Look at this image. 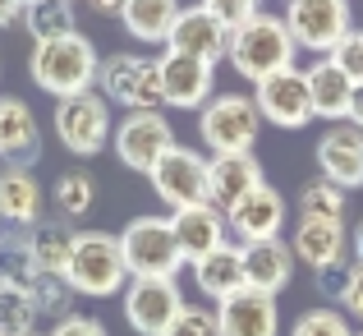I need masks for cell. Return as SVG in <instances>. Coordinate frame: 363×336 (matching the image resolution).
Listing matches in <instances>:
<instances>
[{
  "mask_svg": "<svg viewBox=\"0 0 363 336\" xmlns=\"http://www.w3.org/2000/svg\"><path fill=\"white\" fill-rule=\"evenodd\" d=\"M120 249L124 263H129V276H170L184 267V254H179V239L170 217H138L120 230Z\"/></svg>",
  "mask_w": 363,
  "mask_h": 336,
  "instance_id": "5",
  "label": "cell"
},
{
  "mask_svg": "<svg viewBox=\"0 0 363 336\" xmlns=\"http://www.w3.org/2000/svg\"><path fill=\"white\" fill-rule=\"evenodd\" d=\"M55 139L74 157H97L111 143V102L101 92H79V97L55 102Z\"/></svg>",
  "mask_w": 363,
  "mask_h": 336,
  "instance_id": "9",
  "label": "cell"
},
{
  "mask_svg": "<svg viewBox=\"0 0 363 336\" xmlns=\"http://www.w3.org/2000/svg\"><path fill=\"white\" fill-rule=\"evenodd\" d=\"M281 18L290 28L294 46H303L313 55H331L354 28L350 23V0H285Z\"/></svg>",
  "mask_w": 363,
  "mask_h": 336,
  "instance_id": "8",
  "label": "cell"
},
{
  "mask_svg": "<svg viewBox=\"0 0 363 336\" xmlns=\"http://www.w3.org/2000/svg\"><path fill=\"white\" fill-rule=\"evenodd\" d=\"M318 170L322 180L340 189H359L363 185V129H354L350 120L327 124V134L318 139Z\"/></svg>",
  "mask_w": 363,
  "mask_h": 336,
  "instance_id": "14",
  "label": "cell"
},
{
  "mask_svg": "<svg viewBox=\"0 0 363 336\" xmlns=\"http://www.w3.org/2000/svg\"><path fill=\"white\" fill-rule=\"evenodd\" d=\"M37 327V304L28 291H9L0 286V336H23Z\"/></svg>",
  "mask_w": 363,
  "mask_h": 336,
  "instance_id": "32",
  "label": "cell"
},
{
  "mask_svg": "<svg viewBox=\"0 0 363 336\" xmlns=\"http://www.w3.org/2000/svg\"><path fill=\"white\" fill-rule=\"evenodd\" d=\"M253 102L262 111V120H272L276 129H303L308 120H318L313 115V97H308V74L294 70V65L262 83H253Z\"/></svg>",
  "mask_w": 363,
  "mask_h": 336,
  "instance_id": "12",
  "label": "cell"
},
{
  "mask_svg": "<svg viewBox=\"0 0 363 336\" xmlns=\"http://www.w3.org/2000/svg\"><path fill=\"white\" fill-rule=\"evenodd\" d=\"M28 239H33V254H37V263H42V272L65 276L79 230H74L69 222H60V217H55V222H37V226H28Z\"/></svg>",
  "mask_w": 363,
  "mask_h": 336,
  "instance_id": "27",
  "label": "cell"
},
{
  "mask_svg": "<svg viewBox=\"0 0 363 336\" xmlns=\"http://www.w3.org/2000/svg\"><path fill=\"white\" fill-rule=\"evenodd\" d=\"M88 9H97V14H111V18H120V9H124V0H83Z\"/></svg>",
  "mask_w": 363,
  "mask_h": 336,
  "instance_id": "43",
  "label": "cell"
},
{
  "mask_svg": "<svg viewBox=\"0 0 363 336\" xmlns=\"http://www.w3.org/2000/svg\"><path fill=\"white\" fill-rule=\"evenodd\" d=\"M0 222L18 230L42 222V185L28 166H0Z\"/></svg>",
  "mask_w": 363,
  "mask_h": 336,
  "instance_id": "24",
  "label": "cell"
},
{
  "mask_svg": "<svg viewBox=\"0 0 363 336\" xmlns=\"http://www.w3.org/2000/svg\"><path fill=\"white\" fill-rule=\"evenodd\" d=\"M198 5H207L212 14H221L230 28H240L244 18H253L257 9H262V0H198Z\"/></svg>",
  "mask_w": 363,
  "mask_h": 336,
  "instance_id": "38",
  "label": "cell"
},
{
  "mask_svg": "<svg viewBox=\"0 0 363 336\" xmlns=\"http://www.w3.org/2000/svg\"><path fill=\"white\" fill-rule=\"evenodd\" d=\"M257 129H262V111L244 92H216L198 115V134L212 148V157L216 152H253Z\"/></svg>",
  "mask_w": 363,
  "mask_h": 336,
  "instance_id": "6",
  "label": "cell"
},
{
  "mask_svg": "<svg viewBox=\"0 0 363 336\" xmlns=\"http://www.w3.org/2000/svg\"><path fill=\"white\" fill-rule=\"evenodd\" d=\"M14 18H23V0H0V28H9Z\"/></svg>",
  "mask_w": 363,
  "mask_h": 336,
  "instance_id": "41",
  "label": "cell"
},
{
  "mask_svg": "<svg viewBox=\"0 0 363 336\" xmlns=\"http://www.w3.org/2000/svg\"><path fill=\"white\" fill-rule=\"evenodd\" d=\"M290 336H354V327H350L345 313H336V309H308V313L294 318Z\"/></svg>",
  "mask_w": 363,
  "mask_h": 336,
  "instance_id": "34",
  "label": "cell"
},
{
  "mask_svg": "<svg viewBox=\"0 0 363 336\" xmlns=\"http://www.w3.org/2000/svg\"><path fill=\"white\" fill-rule=\"evenodd\" d=\"M33 304H37V318H69V304H74V286L65 281V276H51V272H42V281L33 286Z\"/></svg>",
  "mask_w": 363,
  "mask_h": 336,
  "instance_id": "33",
  "label": "cell"
},
{
  "mask_svg": "<svg viewBox=\"0 0 363 336\" xmlns=\"http://www.w3.org/2000/svg\"><path fill=\"white\" fill-rule=\"evenodd\" d=\"M157 65H161V88H166V107L203 111L207 102L216 97V92H212V70H216V65H203V60H194V55H179V51H166Z\"/></svg>",
  "mask_w": 363,
  "mask_h": 336,
  "instance_id": "15",
  "label": "cell"
},
{
  "mask_svg": "<svg viewBox=\"0 0 363 336\" xmlns=\"http://www.w3.org/2000/svg\"><path fill=\"white\" fill-rule=\"evenodd\" d=\"M170 226H175V239H179L184 263H198V258L216 254L221 244H230V239H225V212H221V207H212V203L170 212Z\"/></svg>",
  "mask_w": 363,
  "mask_h": 336,
  "instance_id": "21",
  "label": "cell"
},
{
  "mask_svg": "<svg viewBox=\"0 0 363 336\" xmlns=\"http://www.w3.org/2000/svg\"><path fill=\"white\" fill-rule=\"evenodd\" d=\"M37 281H42V263H37V254H33L28 230L5 235V244H0V286H9V291H33Z\"/></svg>",
  "mask_w": 363,
  "mask_h": 336,
  "instance_id": "28",
  "label": "cell"
},
{
  "mask_svg": "<svg viewBox=\"0 0 363 336\" xmlns=\"http://www.w3.org/2000/svg\"><path fill=\"white\" fill-rule=\"evenodd\" d=\"M101 70L97 46L88 42L83 33L55 37V42H33V55H28V74L42 92H51L55 102L79 97V92H92Z\"/></svg>",
  "mask_w": 363,
  "mask_h": 336,
  "instance_id": "1",
  "label": "cell"
},
{
  "mask_svg": "<svg viewBox=\"0 0 363 336\" xmlns=\"http://www.w3.org/2000/svg\"><path fill=\"white\" fill-rule=\"evenodd\" d=\"M207 175H212V207H221V212H230L244 194L262 185V166L253 152H216V157H207Z\"/></svg>",
  "mask_w": 363,
  "mask_h": 336,
  "instance_id": "19",
  "label": "cell"
},
{
  "mask_svg": "<svg viewBox=\"0 0 363 336\" xmlns=\"http://www.w3.org/2000/svg\"><path fill=\"white\" fill-rule=\"evenodd\" d=\"M152 189H157V198L170 207V212H184V207H203L212 203V175H207V157L194 148H184V143H175V148L166 152V157L152 166Z\"/></svg>",
  "mask_w": 363,
  "mask_h": 336,
  "instance_id": "7",
  "label": "cell"
},
{
  "mask_svg": "<svg viewBox=\"0 0 363 336\" xmlns=\"http://www.w3.org/2000/svg\"><path fill=\"white\" fill-rule=\"evenodd\" d=\"M51 336H106V327H101L97 318H83V313H69V318H60L51 327Z\"/></svg>",
  "mask_w": 363,
  "mask_h": 336,
  "instance_id": "39",
  "label": "cell"
},
{
  "mask_svg": "<svg viewBox=\"0 0 363 336\" xmlns=\"http://www.w3.org/2000/svg\"><path fill=\"white\" fill-rule=\"evenodd\" d=\"M42 152V129L23 97H0V161L5 166H33Z\"/></svg>",
  "mask_w": 363,
  "mask_h": 336,
  "instance_id": "18",
  "label": "cell"
},
{
  "mask_svg": "<svg viewBox=\"0 0 363 336\" xmlns=\"http://www.w3.org/2000/svg\"><path fill=\"white\" fill-rule=\"evenodd\" d=\"M308 97H313V115L327 124H340L350 120V97H354V79H350L345 70H340L331 55H318V60L308 65Z\"/></svg>",
  "mask_w": 363,
  "mask_h": 336,
  "instance_id": "20",
  "label": "cell"
},
{
  "mask_svg": "<svg viewBox=\"0 0 363 336\" xmlns=\"http://www.w3.org/2000/svg\"><path fill=\"white\" fill-rule=\"evenodd\" d=\"M354 263L363 267V222H359V230H354Z\"/></svg>",
  "mask_w": 363,
  "mask_h": 336,
  "instance_id": "44",
  "label": "cell"
},
{
  "mask_svg": "<svg viewBox=\"0 0 363 336\" xmlns=\"http://www.w3.org/2000/svg\"><path fill=\"white\" fill-rule=\"evenodd\" d=\"M65 281L74 286V295H88V300H106V295L124 291L133 276H129V263H124L120 235H106V230H79L69 267H65Z\"/></svg>",
  "mask_w": 363,
  "mask_h": 336,
  "instance_id": "3",
  "label": "cell"
},
{
  "mask_svg": "<svg viewBox=\"0 0 363 336\" xmlns=\"http://www.w3.org/2000/svg\"><path fill=\"white\" fill-rule=\"evenodd\" d=\"M23 5H33V0H23Z\"/></svg>",
  "mask_w": 363,
  "mask_h": 336,
  "instance_id": "47",
  "label": "cell"
},
{
  "mask_svg": "<svg viewBox=\"0 0 363 336\" xmlns=\"http://www.w3.org/2000/svg\"><path fill=\"white\" fill-rule=\"evenodd\" d=\"M170 148H175V129L161 111H129L116 129V157L138 175H152V166Z\"/></svg>",
  "mask_w": 363,
  "mask_h": 336,
  "instance_id": "11",
  "label": "cell"
},
{
  "mask_svg": "<svg viewBox=\"0 0 363 336\" xmlns=\"http://www.w3.org/2000/svg\"><path fill=\"white\" fill-rule=\"evenodd\" d=\"M345 222H327V217H303L299 230H294L290 249L299 263H308L313 272L327 263H336V258H345Z\"/></svg>",
  "mask_w": 363,
  "mask_h": 336,
  "instance_id": "25",
  "label": "cell"
},
{
  "mask_svg": "<svg viewBox=\"0 0 363 336\" xmlns=\"http://www.w3.org/2000/svg\"><path fill=\"white\" fill-rule=\"evenodd\" d=\"M354 267L359 263H350V258H336V263H327V267H318V291L327 295V300H345V291H350V281H354Z\"/></svg>",
  "mask_w": 363,
  "mask_h": 336,
  "instance_id": "36",
  "label": "cell"
},
{
  "mask_svg": "<svg viewBox=\"0 0 363 336\" xmlns=\"http://www.w3.org/2000/svg\"><path fill=\"white\" fill-rule=\"evenodd\" d=\"M97 88L106 102L129 111H161L166 107V88H161V65L147 60L138 51H116V55H101V70H97Z\"/></svg>",
  "mask_w": 363,
  "mask_h": 336,
  "instance_id": "4",
  "label": "cell"
},
{
  "mask_svg": "<svg viewBox=\"0 0 363 336\" xmlns=\"http://www.w3.org/2000/svg\"><path fill=\"white\" fill-rule=\"evenodd\" d=\"M230 33L235 28L225 23L221 14H212L207 5H184L175 18V28H170V42L166 51H179V55H194V60L203 65H216L230 55Z\"/></svg>",
  "mask_w": 363,
  "mask_h": 336,
  "instance_id": "13",
  "label": "cell"
},
{
  "mask_svg": "<svg viewBox=\"0 0 363 336\" xmlns=\"http://www.w3.org/2000/svg\"><path fill=\"white\" fill-rule=\"evenodd\" d=\"M331 60H336V65H340V70H345L354 83H363V28H350L345 42H340L336 51H331Z\"/></svg>",
  "mask_w": 363,
  "mask_h": 336,
  "instance_id": "37",
  "label": "cell"
},
{
  "mask_svg": "<svg viewBox=\"0 0 363 336\" xmlns=\"http://www.w3.org/2000/svg\"><path fill=\"white\" fill-rule=\"evenodd\" d=\"M359 336H363V332H359Z\"/></svg>",
  "mask_w": 363,
  "mask_h": 336,
  "instance_id": "48",
  "label": "cell"
},
{
  "mask_svg": "<svg viewBox=\"0 0 363 336\" xmlns=\"http://www.w3.org/2000/svg\"><path fill=\"white\" fill-rule=\"evenodd\" d=\"M340 304H345V313L354 323H363V267H354V281H350V291H345V300H340Z\"/></svg>",
  "mask_w": 363,
  "mask_h": 336,
  "instance_id": "40",
  "label": "cell"
},
{
  "mask_svg": "<svg viewBox=\"0 0 363 336\" xmlns=\"http://www.w3.org/2000/svg\"><path fill=\"white\" fill-rule=\"evenodd\" d=\"M230 230L244 239V244H262V239H281V226H285V198L276 194L272 185H257L253 194H244L240 203L230 207Z\"/></svg>",
  "mask_w": 363,
  "mask_h": 336,
  "instance_id": "16",
  "label": "cell"
},
{
  "mask_svg": "<svg viewBox=\"0 0 363 336\" xmlns=\"http://www.w3.org/2000/svg\"><path fill=\"white\" fill-rule=\"evenodd\" d=\"M299 212L303 217H327V222H340L345 217V189L331 185V180H308L299 189Z\"/></svg>",
  "mask_w": 363,
  "mask_h": 336,
  "instance_id": "31",
  "label": "cell"
},
{
  "mask_svg": "<svg viewBox=\"0 0 363 336\" xmlns=\"http://www.w3.org/2000/svg\"><path fill=\"white\" fill-rule=\"evenodd\" d=\"M179 0H124L120 9V23L133 42H147V46H161L170 42V28L179 18Z\"/></svg>",
  "mask_w": 363,
  "mask_h": 336,
  "instance_id": "26",
  "label": "cell"
},
{
  "mask_svg": "<svg viewBox=\"0 0 363 336\" xmlns=\"http://www.w3.org/2000/svg\"><path fill=\"white\" fill-rule=\"evenodd\" d=\"M184 309V295L170 276H133L124 286V318L138 336H166Z\"/></svg>",
  "mask_w": 363,
  "mask_h": 336,
  "instance_id": "10",
  "label": "cell"
},
{
  "mask_svg": "<svg viewBox=\"0 0 363 336\" xmlns=\"http://www.w3.org/2000/svg\"><path fill=\"white\" fill-rule=\"evenodd\" d=\"M166 336H221V323H216V309H203V304H184L179 318L170 323Z\"/></svg>",
  "mask_w": 363,
  "mask_h": 336,
  "instance_id": "35",
  "label": "cell"
},
{
  "mask_svg": "<svg viewBox=\"0 0 363 336\" xmlns=\"http://www.w3.org/2000/svg\"><path fill=\"white\" fill-rule=\"evenodd\" d=\"M216 323H221V336H276L281 332V309H276V295L240 291L216 304Z\"/></svg>",
  "mask_w": 363,
  "mask_h": 336,
  "instance_id": "17",
  "label": "cell"
},
{
  "mask_svg": "<svg viewBox=\"0 0 363 336\" xmlns=\"http://www.w3.org/2000/svg\"><path fill=\"white\" fill-rule=\"evenodd\" d=\"M0 244H5V222H0Z\"/></svg>",
  "mask_w": 363,
  "mask_h": 336,
  "instance_id": "46",
  "label": "cell"
},
{
  "mask_svg": "<svg viewBox=\"0 0 363 336\" xmlns=\"http://www.w3.org/2000/svg\"><path fill=\"white\" fill-rule=\"evenodd\" d=\"M194 281H198V291H203L212 304H221V300H230V295L248 291V276H244V244H221L216 254L198 258V263H194Z\"/></svg>",
  "mask_w": 363,
  "mask_h": 336,
  "instance_id": "23",
  "label": "cell"
},
{
  "mask_svg": "<svg viewBox=\"0 0 363 336\" xmlns=\"http://www.w3.org/2000/svg\"><path fill=\"white\" fill-rule=\"evenodd\" d=\"M244 276L248 291L281 295L294 276V249L285 239H262V244H244Z\"/></svg>",
  "mask_w": 363,
  "mask_h": 336,
  "instance_id": "22",
  "label": "cell"
},
{
  "mask_svg": "<svg viewBox=\"0 0 363 336\" xmlns=\"http://www.w3.org/2000/svg\"><path fill=\"white\" fill-rule=\"evenodd\" d=\"M23 23L33 33V42H55V37L79 33L74 0H33V5H23Z\"/></svg>",
  "mask_w": 363,
  "mask_h": 336,
  "instance_id": "29",
  "label": "cell"
},
{
  "mask_svg": "<svg viewBox=\"0 0 363 336\" xmlns=\"http://www.w3.org/2000/svg\"><path fill=\"white\" fill-rule=\"evenodd\" d=\"M92 203H97V185H92L88 170H65V175L55 180V212H60V222L88 217Z\"/></svg>",
  "mask_w": 363,
  "mask_h": 336,
  "instance_id": "30",
  "label": "cell"
},
{
  "mask_svg": "<svg viewBox=\"0 0 363 336\" xmlns=\"http://www.w3.org/2000/svg\"><path fill=\"white\" fill-rule=\"evenodd\" d=\"M23 336H51V332H42V327H33V332H23Z\"/></svg>",
  "mask_w": 363,
  "mask_h": 336,
  "instance_id": "45",
  "label": "cell"
},
{
  "mask_svg": "<svg viewBox=\"0 0 363 336\" xmlns=\"http://www.w3.org/2000/svg\"><path fill=\"white\" fill-rule=\"evenodd\" d=\"M294 51H299V46H294V37H290V28H285L281 14H262V9H257L253 18H244L230 33V70L248 83H262V79H272V74L290 70Z\"/></svg>",
  "mask_w": 363,
  "mask_h": 336,
  "instance_id": "2",
  "label": "cell"
},
{
  "mask_svg": "<svg viewBox=\"0 0 363 336\" xmlns=\"http://www.w3.org/2000/svg\"><path fill=\"white\" fill-rule=\"evenodd\" d=\"M350 124L363 129V83H354V97H350Z\"/></svg>",
  "mask_w": 363,
  "mask_h": 336,
  "instance_id": "42",
  "label": "cell"
}]
</instances>
